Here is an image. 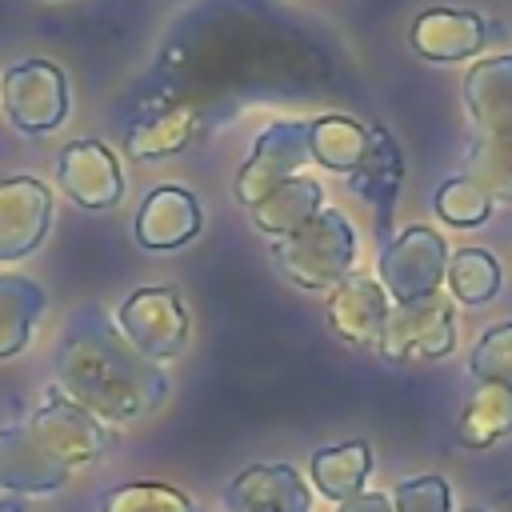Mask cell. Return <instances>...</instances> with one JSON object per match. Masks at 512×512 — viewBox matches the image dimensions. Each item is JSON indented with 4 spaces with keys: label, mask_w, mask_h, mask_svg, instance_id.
Masks as SVG:
<instances>
[{
    "label": "cell",
    "mask_w": 512,
    "mask_h": 512,
    "mask_svg": "<svg viewBox=\"0 0 512 512\" xmlns=\"http://www.w3.org/2000/svg\"><path fill=\"white\" fill-rule=\"evenodd\" d=\"M56 388L96 420L124 424L164 404L168 376L136 352L96 304H84L68 316L56 344Z\"/></svg>",
    "instance_id": "6da1fadb"
},
{
    "label": "cell",
    "mask_w": 512,
    "mask_h": 512,
    "mask_svg": "<svg viewBox=\"0 0 512 512\" xmlns=\"http://www.w3.org/2000/svg\"><path fill=\"white\" fill-rule=\"evenodd\" d=\"M276 268L308 292H332L356 264V232L336 208H320L300 232L272 240Z\"/></svg>",
    "instance_id": "7a4b0ae2"
},
{
    "label": "cell",
    "mask_w": 512,
    "mask_h": 512,
    "mask_svg": "<svg viewBox=\"0 0 512 512\" xmlns=\"http://www.w3.org/2000/svg\"><path fill=\"white\" fill-rule=\"evenodd\" d=\"M376 272L392 304L436 296L448 272V240L428 224H412L380 248Z\"/></svg>",
    "instance_id": "3957f363"
},
{
    "label": "cell",
    "mask_w": 512,
    "mask_h": 512,
    "mask_svg": "<svg viewBox=\"0 0 512 512\" xmlns=\"http://www.w3.org/2000/svg\"><path fill=\"white\" fill-rule=\"evenodd\" d=\"M116 328L148 360H172L188 348L192 320L176 288H136L116 308Z\"/></svg>",
    "instance_id": "277c9868"
},
{
    "label": "cell",
    "mask_w": 512,
    "mask_h": 512,
    "mask_svg": "<svg viewBox=\"0 0 512 512\" xmlns=\"http://www.w3.org/2000/svg\"><path fill=\"white\" fill-rule=\"evenodd\" d=\"M376 348L388 364L448 356L456 348V308H452V300L436 292V296H424V300L392 304Z\"/></svg>",
    "instance_id": "5b68a950"
},
{
    "label": "cell",
    "mask_w": 512,
    "mask_h": 512,
    "mask_svg": "<svg viewBox=\"0 0 512 512\" xmlns=\"http://www.w3.org/2000/svg\"><path fill=\"white\" fill-rule=\"evenodd\" d=\"M308 160H312V152H308V120H276V124H268L252 140V152L236 172V200L244 208H252L276 184L292 180Z\"/></svg>",
    "instance_id": "8992f818"
},
{
    "label": "cell",
    "mask_w": 512,
    "mask_h": 512,
    "mask_svg": "<svg viewBox=\"0 0 512 512\" xmlns=\"http://www.w3.org/2000/svg\"><path fill=\"white\" fill-rule=\"evenodd\" d=\"M4 112L20 132H52L68 116V80L48 60H20L4 72Z\"/></svg>",
    "instance_id": "52a82bcc"
},
{
    "label": "cell",
    "mask_w": 512,
    "mask_h": 512,
    "mask_svg": "<svg viewBox=\"0 0 512 512\" xmlns=\"http://www.w3.org/2000/svg\"><path fill=\"white\" fill-rule=\"evenodd\" d=\"M52 224V192L36 176L0 180V264L32 256Z\"/></svg>",
    "instance_id": "ba28073f"
},
{
    "label": "cell",
    "mask_w": 512,
    "mask_h": 512,
    "mask_svg": "<svg viewBox=\"0 0 512 512\" xmlns=\"http://www.w3.org/2000/svg\"><path fill=\"white\" fill-rule=\"evenodd\" d=\"M28 428L44 440V448H48L64 468L92 464V460H100V456L112 448V432L104 428V420H96L92 412H84V408L72 404V400H52V404H44L40 412H32Z\"/></svg>",
    "instance_id": "9c48e42d"
},
{
    "label": "cell",
    "mask_w": 512,
    "mask_h": 512,
    "mask_svg": "<svg viewBox=\"0 0 512 512\" xmlns=\"http://www.w3.org/2000/svg\"><path fill=\"white\" fill-rule=\"evenodd\" d=\"M60 188L72 204L88 212H104L124 196L120 160L100 140H72L60 152Z\"/></svg>",
    "instance_id": "30bf717a"
},
{
    "label": "cell",
    "mask_w": 512,
    "mask_h": 512,
    "mask_svg": "<svg viewBox=\"0 0 512 512\" xmlns=\"http://www.w3.org/2000/svg\"><path fill=\"white\" fill-rule=\"evenodd\" d=\"M388 312H392V300H388L384 284L376 276H360V272L344 276L328 292V304H324L328 328L348 344H376Z\"/></svg>",
    "instance_id": "8fae6325"
},
{
    "label": "cell",
    "mask_w": 512,
    "mask_h": 512,
    "mask_svg": "<svg viewBox=\"0 0 512 512\" xmlns=\"http://www.w3.org/2000/svg\"><path fill=\"white\" fill-rule=\"evenodd\" d=\"M348 184L360 200H368V208L376 212V232L388 244L392 240L396 196H400V184H404V156H400L396 140L388 136V128H380V124L368 128V152H364L360 168L348 176Z\"/></svg>",
    "instance_id": "7c38bea8"
},
{
    "label": "cell",
    "mask_w": 512,
    "mask_h": 512,
    "mask_svg": "<svg viewBox=\"0 0 512 512\" xmlns=\"http://www.w3.org/2000/svg\"><path fill=\"white\" fill-rule=\"evenodd\" d=\"M488 20L480 12H464V8H428L412 20V48L416 56L424 60H436V64H456V60H468L484 48L488 40Z\"/></svg>",
    "instance_id": "4fadbf2b"
},
{
    "label": "cell",
    "mask_w": 512,
    "mask_h": 512,
    "mask_svg": "<svg viewBox=\"0 0 512 512\" xmlns=\"http://www.w3.org/2000/svg\"><path fill=\"white\" fill-rule=\"evenodd\" d=\"M200 200L188 192V188H176V184H164V188H152L136 212V224H132V236L140 248L148 252H172L180 244H188L196 232H200Z\"/></svg>",
    "instance_id": "5bb4252c"
},
{
    "label": "cell",
    "mask_w": 512,
    "mask_h": 512,
    "mask_svg": "<svg viewBox=\"0 0 512 512\" xmlns=\"http://www.w3.org/2000/svg\"><path fill=\"white\" fill-rule=\"evenodd\" d=\"M68 468L44 448V440L28 424L0 428V488L4 492H56L64 488Z\"/></svg>",
    "instance_id": "9a60e30c"
},
{
    "label": "cell",
    "mask_w": 512,
    "mask_h": 512,
    "mask_svg": "<svg viewBox=\"0 0 512 512\" xmlns=\"http://www.w3.org/2000/svg\"><path fill=\"white\" fill-rule=\"evenodd\" d=\"M228 512H312V492L292 464H252L224 492Z\"/></svg>",
    "instance_id": "2e32d148"
},
{
    "label": "cell",
    "mask_w": 512,
    "mask_h": 512,
    "mask_svg": "<svg viewBox=\"0 0 512 512\" xmlns=\"http://www.w3.org/2000/svg\"><path fill=\"white\" fill-rule=\"evenodd\" d=\"M464 108L476 124V136L512 132V56H488L468 68Z\"/></svg>",
    "instance_id": "e0dca14e"
},
{
    "label": "cell",
    "mask_w": 512,
    "mask_h": 512,
    "mask_svg": "<svg viewBox=\"0 0 512 512\" xmlns=\"http://www.w3.org/2000/svg\"><path fill=\"white\" fill-rule=\"evenodd\" d=\"M320 208H324V188H320V180H312V176H292V180L276 184L268 196H260L248 212H252L256 232H264V236H272V240H284V236L300 232Z\"/></svg>",
    "instance_id": "ac0fdd59"
},
{
    "label": "cell",
    "mask_w": 512,
    "mask_h": 512,
    "mask_svg": "<svg viewBox=\"0 0 512 512\" xmlns=\"http://www.w3.org/2000/svg\"><path fill=\"white\" fill-rule=\"evenodd\" d=\"M308 472H312V484L320 488V496L344 504V500L364 492V480L372 472V448L364 440L316 448L312 460H308Z\"/></svg>",
    "instance_id": "d6986e66"
},
{
    "label": "cell",
    "mask_w": 512,
    "mask_h": 512,
    "mask_svg": "<svg viewBox=\"0 0 512 512\" xmlns=\"http://www.w3.org/2000/svg\"><path fill=\"white\" fill-rule=\"evenodd\" d=\"M200 128V116L184 104L176 108H164V112H148L140 116L132 128H128V156L132 160H164V156H176L188 148V140L196 136Z\"/></svg>",
    "instance_id": "ffe728a7"
},
{
    "label": "cell",
    "mask_w": 512,
    "mask_h": 512,
    "mask_svg": "<svg viewBox=\"0 0 512 512\" xmlns=\"http://www.w3.org/2000/svg\"><path fill=\"white\" fill-rule=\"evenodd\" d=\"M308 152L320 168L352 176L368 152V128L352 116H320L308 120Z\"/></svg>",
    "instance_id": "44dd1931"
},
{
    "label": "cell",
    "mask_w": 512,
    "mask_h": 512,
    "mask_svg": "<svg viewBox=\"0 0 512 512\" xmlns=\"http://www.w3.org/2000/svg\"><path fill=\"white\" fill-rule=\"evenodd\" d=\"M508 432H512V388L476 384V392L468 396V404L456 420V440L464 448H488Z\"/></svg>",
    "instance_id": "7402d4cb"
},
{
    "label": "cell",
    "mask_w": 512,
    "mask_h": 512,
    "mask_svg": "<svg viewBox=\"0 0 512 512\" xmlns=\"http://www.w3.org/2000/svg\"><path fill=\"white\" fill-rule=\"evenodd\" d=\"M44 312V288L28 276H0V360L24 352Z\"/></svg>",
    "instance_id": "603a6c76"
},
{
    "label": "cell",
    "mask_w": 512,
    "mask_h": 512,
    "mask_svg": "<svg viewBox=\"0 0 512 512\" xmlns=\"http://www.w3.org/2000/svg\"><path fill=\"white\" fill-rule=\"evenodd\" d=\"M484 196L496 204H512V132L500 136H476V144L464 156V172Z\"/></svg>",
    "instance_id": "cb8c5ba5"
},
{
    "label": "cell",
    "mask_w": 512,
    "mask_h": 512,
    "mask_svg": "<svg viewBox=\"0 0 512 512\" xmlns=\"http://www.w3.org/2000/svg\"><path fill=\"white\" fill-rule=\"evenodd\" d=\"M444 280H448L452 300H460V304H488L500 292V264L484 248H460L456 256H448Z\"/></svg>",
    "instance_id": "d4e9b609"
},
{
    "label": "cell",
    "mask_w": 512,
    "mask_h": 512,
    "mask_svg": "<svg viewBox=\"0 0 512 512\" xmlns=\"http://www.w3.org/2000/svg\"><path fill=\"white\" fill-rule=\"evenodd\" d=\"M100 512H200L180 488L156 484V480H132L112 488L100 500Z\"/></svg>",
    "instance_id": "484cf974"
},
{
    "label": "cell",
    "mask_w": 512,
    "mask_h": 512,
    "mask_svg": "<svg viewBox=\"0 0 512 512\" xmlns=\"http://www.w3.org/2000/svg\"><path fill=\"white\" fill-rule=\"evenodd\" d=\"M436 216L452 228H476L492 216V200L468 176H448L436 188Z\"/></svg>",
    "instance_id": "4316f807"
},
{
    "label": "cell",
    "mask_w": 512,
    "mask_h": 512,
    "mask_svg": "<svg viewBox=\"0 0 512 512\" xmlns=\"http://www.w3.org/2000/svg\"><path fill=\"white\" fill-rule=\"evenodd\" d=\"M468 368H472L476 384H504V388H512V320L484 328V336L476 340V348L468 356Z\"/></svg>",
    "instance_id": "83f0119b"
},
{
    "label": "cell",
    "mask_w": 512,
    "mask_h": 512,
    "mask_svg": "<svg viewBox=\"0 0 512 512\" xmlns=\"http://www.w3.org/2000/svg\"><path fill=\"white\" fill-rule=\"evenodd\" d=\"M392 512H452V488L444 476H412L396 484Z\"/></svg>",
    "instance_id": "f1b7e54d"
},
{
    "label": "cell",
    "mask_w": 512,
    "mask_h": 512,
    "mask_svg": "<svg viewBox=\"0 0 512 512\" xmlns=\"http://www.w3.org/2000/svg\"><path fill=\"white\" fill-rule=\"evenodd\" d=\"M336 512H392V492H360L336 504Z\"/></svg>",
    "instance_id": "f546056e"
},
{
    "label": "cell",
    "mask_w": 512,
    "mask_h": 512,
    "mask_svg": "<svg viewBox=\"0 0 512 512\" xmlns=\"http://www.w3.org/2000/svg\"><path fill=\"white\" fill-rule=\"evenodd\" d=\"M0 512H24V504L20 500H0Z\"/></svg>",
    "instance_id": "4dcf8cb0"
},
{
    "label": "cell",
    "mask_w": 512,
    "mask_h": 512,
    "mask_svg": "<svg viewBox=\"0 0 512 512\" xmlns=\"http://www.w3.org/2000/svg\"><path fill=\"white\" fill-rule=\"evenodd\" d=\"M468 512H484V508H468Z\"/></svg>",
    "instance_id": "1f68e13d"
}]
</instances>
